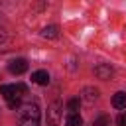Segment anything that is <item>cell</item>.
I'll list each match as a JSON object with an SVG mask.
<instances>
[{
  "label": "cell",
  "mask_w": 126,
  "mask_h": 126,
  "mask_svg": "<svg viewBox=\"0 0 126 126\" xmlns=\"http://www.w3.org/2000/svg\"><path fill=\"white\" fill-rule=\"evenodd\" d=\"M112 106L114 108H126V93L124 91H118L112 96Z\"/></svg>",
  "instance_id": "ba28073f"
},
{
  "label": "cell",
  "mask_w": 126,
  "mask_h": 126,
  "mask_svg": "<svg viewBox=\"0 0 126 126\" xmlns=\"http://www.w3.org/2000/svg\"><path fill=\"white\" fill-rule=\"evenodd\" d=\"M116 124H118V126H126V110H122V112L116 116Z\"/></svg>",
  "instance_id": "5bb4252c"
},
{
  "label": "cell",
  "mask_w": 126,
  "mask_h": 126,
  "mask_svg": "<svg viewBox=\"0 0 126 126\" xmlns=\"http://www.w3.org/2000/svg\"><path fill=\"white\" fill-rule=\"evenodd\" d=\"M59 108H61V104L57 100L47 108V126H59V116H61Z\"/></svg>",
  "instance_id": "277c9868"
},
{
  "label": "cell",
  "mask_w": 126,
  "mask_h": 126,
  "mask_svg": "<svg viewBox=\"0 0 126 126\" xmlns=\"http://www.w3.org/2000/svg\"><path fill=\"white\" fill-rule=\"evenodd\" d=\"M0 94L6 100H10V98H22L26 94V85H22V83H18V85H2L0 87Z\"/></svg>",
  "instance_id": "7a4b0ae2"
},
{
  "label": "cell",
  "mask_w": 126,
  "mask_h": 126,
  "mask_svg": "<svg viewBox=\"0 0 126 126\" xmlns=\"http://www.w3.org/2000/svg\"><path fill=\"white\" fill-rule=\"evenodd\" d=\"M39 118H41L39 106L35 102H26L18 108L16 122L18 126H39Z\"/></svg>",
  "instance_id": "6da1fadb"
},
{
  "label": "cell",
  "mask_w": 126,
  "mask_h": 126,
  "mask_svg": "<svg viewBox=\"0 0 126 126\" xmlns=\"http://www.w3.org/2000/svg\"><path fill=\"white\" fill-rule=\"evenodd\" d=\"M79 106H81V98H71V100L67 102L69 112H77V110H79Z\"/></svg>",
  "instance_id": "8fae6325"
},
{
  "label": "cell",
  "mask_w": 126,
  "mask_h": 126,
  "mask_svg": "<svg viewBox=\"0 0 126 126\" xmlns=\"http://www.w3.org/2000/svg\"><path fill=\"white\" fill-rule=\"evenodd\" d=\"M20 100H22V98H10V100H8V106H10L12 110H18V108L22 106V104H20Z\"/></svg>",
  "instance_id": "4fadbf2b"
},
{
  "label": "cell",
  "mask_w": 126,
  "mask_h": 126,
  "mask_svg": "<svg viewBox=\"0 0 126 126\" xmlns=\"http://www.w3.org/2000/svg\"><path fill=\"white\" fill-rule=\"evenodd\" d=\"M32 81H33L35 85H49V73L43 71V69L33 71V73H32Z\"/></svg>",
  "instance_id": "52a82bcc"
},
{
  "label": "cell",
  "mask_w": 126,
  "mask_h": 126,
  "mask_svg": "<svg viewBox=\"0 0 126 126\" xmlns=\"http://www.w3.org/2000/svg\"><path fill=\"white\" fill-rule=\"evenodd\" d=\"M94 75H96L98 79H102V81H108V79L114 75V69H112L108 63H98V65L94 67Z\"/></svg>",
  "instance_id": "5b68a950"
},
{
  "label": "cell",
  "mask_w": 126,
  "mask_h": 126,
  "mask_svg": "<svg viewBox=\"0 0 126 126\" xmlns=\"http://www.w3.org/2000/svg\"><path fill=\"white\" fill-rule=\"evenodd\" d=\"M98 96H100V93H98V89H94V87H85V89L81 91V100L87 102V104H94V102L98 100Z\"/></svg>",
  "instance_id": "3957f363"
},
{
  "label": "cell",
  "mask_w": 126,
  "mask_h": 126,
  "mask_svg": "<svg viewBox=\"0 0 126 126\" xmlns=\"http://www.w3.org/2000/svg\"><path fill=\"white\" fill-rule=\"evenodd\" d=\"M8 69H10V73H14V75H22V73L28 71V61H26V59H12V61L8 63Z\"/></svg>",
  "instance_id": "8992f818"
},
{
  "label": "cell",
  "mask_w": 126,
  "mask_h": 126,
  "mask_svg": "<svg viewBox=\"0 0 126 126\" xmlns=\"http://www.w3.org/2000/svg\"><path fill=\"white\" fill-rule=\"evenodd\" d=\"M4 41H6V32L0 30V43H4Z\"/></svg>",
  "instance_id": "9a60e30c"
},
{
  "label": "cell",
  "mask_w": 126,
  "mask_h": 126,
  "mask_svg": "<svg viewBox=\"0 0 126 126\" xmlns=\"http://www.w3.org/2000/svg\"><path fill=\"white\" fill-rule=\"evenodd\" d=\"M83 124V118L79 116V112H69L65 116V126H81Z\"/></svg>",
  "instance_id": "9c48e42d"
},
{
  "label": "cell",
  "mask_w": 126,
  "mask_h": 126,
  "mask_svg": "<svg viewBox=\"0 0 126 126\" xmlns=\"http://www.w3.org/2000/svg\"><path fill=\"white\" fill-rule=\"evenodd\" d=\"M41 35L45 39H55V37H59V28L57 26H45L43 32H41Z\"/></svg>",
  "instance_id": "30bf717a"
},
{
  "label": "cell",
  "mask_w": 126,
  "mask_h": 126,
  "mask_svg": "<svg viewBox=\"0 0 126 126\" xmlns=\"http://www.w3.org/2000/svg\"><path fill=\"white\" fill-rule=\"evenodd\" d=\"M93 126H110V118H108V116H98V118L93 122Z\"/></svg>",
  "instance_id": "7c38bea8"
}]
</instances>
